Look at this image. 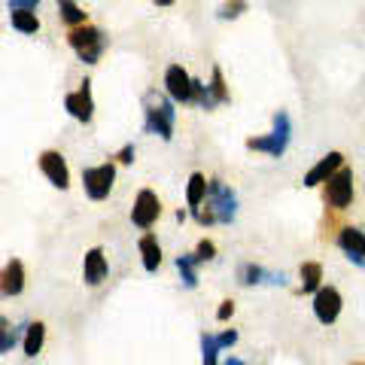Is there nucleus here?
<instances>
[{
	"label": "nucleus",
	"mask_w": 365,
	"mask_h": 365,
	"mask_svg": "<svg viewBox=\"0 0 365 365\" xmlns=\"http://www.w3.org/2000/svg\"><path fill=\"white\" fill-rule=\"evenodd\" d=\"M220 338L204 332L201 335V365H220Z\"/></svg>",
	"instance_id": "nucleus-24"
},
{
	"label": "nucleus",
	"mask_w": 365,
	"mask_h": 365,
	"mask_svg": "<svg viewBox=\"0 0 365 365\" xmlns=\"http://www.w3.org/2000/svg\"><path fill=\"white\" fill-rule=\"evenodd\" d=\"M9 9H37V4H34V0H13V4H9Z\"/></svg>",
	"instance_id": "nucleus-32"
},
{
	"label": "nucleus",
	"mask_w": 365,
	"mask_h": 365,
	"mask_svg": "<svg viewBox=\"0 0 365 365\" xmlns=\"http://www.w3.org/2000/svg\"><path fill=\"white\" fill-rule=\"evenodd\" d=\"M107 274H110V265H107L104 250L91 247L86 253V259H83V280H86V287H101V283L107 280Z\"/></svg>",
	"instance_id": "nucleus-15"
},
{
	"label": "nucleus",
	"mask_w": 365,
	"mask_h": 365,
	"mask_svg": "<svg viewBox=\"0 0 365 365\" xmlns=\"http://www.w3.org/2000/svg\"><path fill=\"white\" fill-rule=\"evenodd\" d=\"M232 314H235V302H232V299H225V302H222V307L216 311V319H220V323H225V319L232 317Z\"/></svg>",
	"instance_id": "nucleus-30"
},
{
	"label": "nucleus",
	"mask_w": 365,
	"mask_h": 365,
	"mask_svg": "<svg viewBox=\"0 0 365 365\" xmlns=\"http://www.w3.org/2000/svg\"><path fill=\"white\" fill-rule=\"evenodd\" d=\"M353 195H356V189H353V170L344 165L326 182V204L335 210H347L353 204Z\"/></svg>",
	"instance_id": "nucleus-7"
},
{
	"label": "nucleus",
	"mask_w": 365,
	"mask_h": 365,
	"mask_svg": "<svg viewBox=\"0 0 365 365\" xmlns=\"http://www.w3.org/2000/svg\"><path fill=\"white\" fill-rule=\"evenodd\" d=\"M216 338H220V347H235L237 344V332L235 329H225V332H216Z\"/></svg>",
	"instance_id": "nucleus-29"
},
{
	"label": "nucleus",
	"mask_w": 365,
	"mask_h": 365,
	"mask_svg": "<svg viewBox=\"0 0 365 365\" xmlns=\"http://www.w3.org/2000/svg\"><path fill=\"white\" fill-rule=\"evenodd\" d=\"M213 256H216V244L204 237V241L198 244V250H195V259H198V262H210Z\"/></svg>",
	"instance_id": "nucleus-27"
},
{
	"label": "nucleus",
	"mask_w": 365,
	"mask_h": 365,
	"mask_svg": "<svg viewBox=\"0 0 365 365\" xmlns=\"http://www.w3.org/2000/svg\"><path fill=\"white\" fill-rule=\"evenodd\" d=\"M67 43H71V49L79 55V61L98 64L101 55L107 49V34L95 25H83V28H73L67 34Z\"/></svg>",
	"instance_id": "nucleus-4"
},
{
	"label": "nucleus",
	"mask_w": 365,
	"mask_h": 365,
	"mask_svg": "<svg viewBox=\"0 0 365 365\" xmlns=\"http://www.w3.org/2000/svg\"><path fill=\"white\" fill-rule=\"evenodd\" d=\"M299 280H302V287H299L302 295H307V292L317 295L323 289V265H319V262H304L299 268Z\"/></svg>",
	"instance_id": "nucleus-17"
},
{
	"label": "nucleus",
	"mask_w": 365,
	"mask_h": 365,
	"mask_svg": "<svg viewBox=\"0 0 365 365\" xmlns=\"http://www.w3.org/2000/svg\"><path fill=\"white\" fill-rule=\"evenodd\" d=\"M143 104H146L143 128L150 134H155V137H162V140H170V137H174V122H177L174 101L165 98V95H158V91L153 88V91H146Z\"/></svg>",
	"instance_id": "nucleus-2"
},
{
	"label": "nucleus",
	"mask_w": 365,
	"mask_h": 365,
	"mask_svg": "<svg viewBox=\"0 0 365 365\" xmlns=\"http://www.w3.org/2000/svg\"><path fill=\"white\" fill-rule=\"evenodd\" d=\"M140 256H143V268L146 271H158V265H162V247H158L155 235L146 232L140 237Z\"/></svg>",
	"instance_id": "nucleus-19"
},
{
	"label": "nucleus",
	"mask_w": 365,
	"mask_h": 365,
	"mask_svg": "<svg viewBox=\"0 0 365 365\" xmlns=\"http://www.w3.org/2000/svg\"><path fill=\"white\" fill-rule=\"evenodd\" d=\"M338 247H341V253H344L353 262V265L365 268V232H362V228H356V225L341 228Z\"/></svg>",
	"instance_id": "nucleus-14"
},
{
	"label": "nucleus",
	"mask_w": 365,
	"mask_h": 365,
	"mask_svg": "<svg viewBox=\"0 0 365 365\" xmlns=\"http://www.w3.org/2000/svg\"><path fill=\"white\" fill-rule=\"evenodd\" d=\"M158 216H162V201H158V195L153 189H140L134 198V207H131V222L137 228H143V232H150Z\"/></svg>",
	"instance_id": "nucleus-8"
},
{
	"label": "nucleus",
	"mask_w": 365,
	"mask_h": 365,
	"mask_svg": "<svg viewBox=\"0 0 365 365\" xmlns=\"http://www.w3.org/2000/svg\"><path fill=\"white\" fill-rule=\"evenodd\" d=\"M58 16H61V21H67V25H73V28H83L86 19H88L83 13V6L71 4V0H61V4H58Z\"/></svg>",
	"instance_id": "nucleus-26"
},
{
	"label": "nucleus",
	"mask_w": 365,
	"mask_h": 365,
	"mask_svg": "<svg viewBox=\"0 0 365 365\" xmlns=\"http://www.w3.org/2000/svg\"><path fill=\"white\" fill-rule=\"evenodd\" d=\"M9 13H13L16 31H21V34H37V31H40L37 13H31V9H9Z\"/></svg>",
	"instance_id": "nucleus-23"
},
{
	"label": "nucleus",
	"mask_w": 365,
	"mask_h": 365,
	"mask_svg": "<svg viewBox=\"0 0 365 365\" xmlns=\"http://www.w3.org/2000/svg\"><path fill=\"white\" fill-rule=\"evenodd\" d=\"M64 107L76 122H91V116H95V101H91V83L88 79H83L79 88L64 98Z\"/></svg>",
	"instance_id": "nucleus-10"
},
{
	"label": "nucleus",
	"mask_w": 365,
	"mask_h": 365,
	"mask_svg": "<svg viewBox=\"0 0 365 365\" xmlns=\"http://www.w3.org/2000/svg\"><path fill=\"white\" fill-rule=\"evenodd\" d=\"M356 365H365V362H356Z\"/></svg>",
	"instance_id": "nucleus-34"
},
{
	"label": "nucleus",
	"mask_w": 365,
	"mask_h": 365,
	"mask_svg": "<svg viewBox=\"0 0 365 365\" xmlns=\"http://www.w3.org/2000/svg\"><path fill=\"white\" fill-rule=\"evenodd\" d=\"M19 341H25V338H21V329L13 326L4 314H0V353H9L19 344Z\"/></svg>",
	"instance_id": "nucleus-22"
},
{
	"label": "nucleus",
	"mask_w": 365,
	"mask_h": 365,
	"mask_svg": "<svg viewBox=\"0 0 365 365\" xmlns=\"http://www.w3.org/2000/svg\"><path fill=\"white\" fill-rule=\"evenodd\" d=\"M21 289H25V265L19 259H9L4 271H0V295L4 299H16Z\"/></svg>",
	"instance_id": "nucleus-16"
},
{
	"label": "nucleus",
	"mask_w": 365,
	"mask_h": 365,
	"mask_svg": "<svg viewBox=\"0 0 365 365\" xmlns=\"http://www.w3.org/2000/svg\"><path fill=\"white\" fill-rule=\"evenodd\" d=\"M237 277H241L244 287H287V274L268 271V268L256 265V262H247V265H241Z\"/></svg>",
	"instance_id": "nucleus-11"
},
{
	"label": "nucleus",
	"mask_w": 365,
	"mask_h": 365,
	"mask_svg": "<svg viewBox=\"0 0 365 365\" xmlns=\"http://www.w3.org/2000/svg\"><path fill=\"white\" fill-rule=\"evenodd\" d=\"M341 168H344V153H329V155L319 158V162L311 170H307L302 182H304L307 189H314V186H319V182H329Z\"/></svg>",
	"instance_id": "nucleus-13"
},
{
	"label": "nucleus",
	"mask_w": 365,
	"mask_h": 365,
	"mask_svg": "<svg viewBox=\"0 0 365 365\" xmlns=\"http://www.w3.org/2000/svg\"><path fill=\"white\" fill-rule=\"evenodd\" d=\"M43 344H46V326L43 323H31L25 329V341H21V347H25V356L34 359L43 350Z\"/></svg>",
	"instance_id": "nucleus-20"
},
{
	"label": "nucleus",
	"mask_w": 365,
	"mask_h": 365,
	"mask_svg": "<svg viewBox=\"0 0 365 365\" xmlns=\"http://www.w3.org/2000/svg\"><path fill=\"white\" fill-rule=\"evenodd\" d=\"M247 9V4L244 0H237V4H225L222 9H220V19H237Z\"/></svg>",
	"instance_id": "nucleus-28"
},
{
	"label": "nucleus",
	"mask_w": 365,
	"mask_h": 365,
	"mask_svg": "<svg viewBox=\"0 0 365 365\" xmlns=\"http://www.w3.org/2000/svg\"><path fill=\"white\" fill-rule=\"evenodd\" d=\"M113 182H116V165L113 162L83 170V189L91 201H104L113 192Z\"/></svg>",
	"instance_id": "nucleus-5"
},
{
	"label": "nucleus",
	"mask_w": 365,
	"mask_h": 365,
	"mask_svg": "<svg viewBox=\"0 0 365 365\" xmlns=\"http://www.w3.org/2000/svg\"><path fill=\"white\" fill-rule=\"evenodd\" d=\"M207 91H210V104H213V107H216V104H228V101H232V95H228V88H225V79H222V71H220V67H213V79H210Z\"/></svg>",
	"instance_id": "nucleus-25"
},
{
	"label": "nucleus",
	"mask_w": 365,
	"mask_h": 365,
	"mask_svg": "<svg viewBox=\"0 0 365 365\" xmlns=\"http://www.w3.org/2000/svg\"><path fill=\"white\" fill-rule=\"evenodd\" d=\"M207 177L204 174H189V182H186V201H189V210L195 213V210H201V204L207 201Z\"/></svg>",
	"instance_id": "nucleus-18"
},
{
	"label": "nucleus",
	"mask_w": 365,
	"mask_h": 365,
	"mask_svg": "<svg viewBox=\"0 0 365 365\" xmlns=\"http://www.w3.org/2000/svg\"><path fill=\"white\" fill-rule=\"evenodd\" d=\"M195 265H198L195 253L177 256V271H180V277H182V287H189V289H195V287H198V274H195Z\"/></svg>",
	"instance_id": "nucleus-21"
},
{
	"label": "nucleus",
	"mask_w": 365,
	"mask_h": 365,
	"mask_svg": "<svg viewBox=\"0 0 365 365\" xmlns=\"http://www.w3.org/2000/svg\"><path fill=\"white\" fill-rule=\"evenodd\" d=\"M165 91L174 104H192L195 101V79L186 73V67L170 64L165 71Z\"/></svg>",
	"instance_id": "nucleus-6"
},
{
	"label": "nucleus",
	"mask_w": 365,
	"mask_h": 365,
	"mask_svg": "<svg viewBox=\"0 0 365 365\" xmlns=\"http://www.w3.org/2000/svg\"><path fill=\"white\" fill-rule=\"evenodd\" d=\"M195 216L198 225H228L235 222L237 216V195L235 189H228L222 180H210L207 182V210H195L192 213Z\"/></svg>",
	"instance_id": "nucleus-1"
},
{
	"label": "nucleus",
	"mask_w": 365,
	"mask_h": 365,
	"mask_svg": "<svg viewBox=\"0 0 365 365\" xmlns=\"http://www.w3.org/2000/svg\"><path fill=\"white\" fill-rule=\"evenodd\" d=\"M289 140H292V119L287 110L274 113V128L265 137H250L247 140V150L250 153H268L271 158H283V153L289 150Z\"/></svg>",
	"instance_id": "nucleus-3"
},
{
	"label": "nucleus",
	"mask_w": 365,
	"mask_h": 365,
	"mask_svg": "<svg viewBox=\"0 0 365 365\" xmlns=\"http://www.w3.org/2000/svg\"><path fill=\"white\" fill-rule=\"evenodd\" d=\"M222 365H247V362H244V359H237V356H228Z\"/></svg>",
	"instance_id": "nucleus-33"
},
{
	"label": "nucleus",
	"mask_w": 365,
	"mask_h": 365,
	"mask_svg": "<svg viewBox=\"0 0 365 365\" xmlns=\"http://www.w3.org/2000/svg\"><path fill=\"white\" fill-rule=\"evenodd\" d=\"M116 158H119V162H122V165H131V162H134V143H128V146H122V153H119Z\"/></svg>",
	"instance_id": "nucleus-31"
},
{
	"label": "nucleus",
	"mask_w": 365,
	"mask_h": 365,
	"mask_svg": "<svg viewBox=\"0 0 365 365\" xmlns=\"http://www.w3.org/2000/svg\"><path fill=\"white\" fill-rule=\"evenodd\" d=\"M40 170H43L46 180H49L55 189H67V186H71V170H67V162H64L61 153H55V150L40 153Z\"/></svg>",
	"instance_id": "nucleus-12"
},
{
	"label": "nucleus",
	"mask_w": 365,
	"mask_h": 365,
	"mask_svg": "<svg viewBox=\"0 0 365 365\" xmlns=\"http://www.w3.org/2000/svg\"><path fill=\"white\" fill-rule=\"evenodd\" d=\"M341 307H344V299L335 287H323L314 295V317L319 319L323 326H332L335 319L341 317Z\"/></svg>",
	"instance_id": "nucleus-9"
}]
</instances>
